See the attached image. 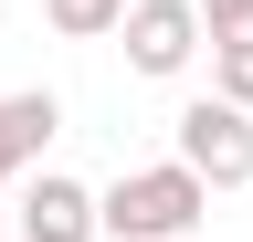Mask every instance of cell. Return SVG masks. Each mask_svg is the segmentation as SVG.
Here are the masks:
<instances>
[{
  "label": "cell",
  "mask_w": 253,
  "mask_h": 242,
  "mask_svg": "<svg viewBox=\"0 0 253 242\" xmlns=\"http://www.w3.org/2000/svg\"><path fill=\"white\" fill-rule=\"evenodd\" d=\"M201 221H211V179L179 169V158H148L116 190H95V232L106 242H190Z\"/></svg>",
  "instance_id": "obj_1"
},
{
  "label": "cell",
  "mask_w": 253,
  "mask_h": 242,
  "mask_svg": "<svg viewBox=\"0 0 253 242\" xmlns=\"http://www.w3.org/2000/svg\"><path fill=\"white\" fill-rule=\"evenodd\" d=\"M169 158L179 169H201L211 190H253V116L232 105V95H190L179 116H169Z\"/></svg>",
  "instance_id": "obj_2"
},
{
  "label": "cell",
  "mask_w": 253,
  "mask_h": 242,
  "mask_svg": "<svg viewBox=\"0 0 253 242\" xmlns=\"http://www.w3.org/2000/svg\"><path fill=\"white\" fill-rule=\"evenodd\" d=\"M116 32H126V74H148V84H179V74H190V53L211 42L190 0H126Z\"/></svg>",
  "instance_id": "obj_3"
},
{
  "label": "cell",
  "mask_w": 253,
  "mask_h": 242,
  "mask_svg": "<svg viewBox=\"0 0 253 242\" xmlns=\"http://www.w3.org/2000/svg\"><path fill=\"white\" fill-rule=\"evenodd\" d=\"M11 232H21V242H106V232H95V190L63 179V169H32V179H21Z\"/></svg>",
  "instance_id": "obj_4"
},
{
  "label": "cell",
  "mask_w": 253,
  "mask_h": 242,
  "mask_svg": "<svg viewBox=\"0 0 253 242\" xmlns=\"http://www.w3.org/2000/svg\"><path fill=\"white\" fill-rule=\"evenodd\" d=\"M53 137H63V95H53V84H21V95H0V190L42 169V147H53Z\"/></svg>",
  "instance_id": "obj_5"
},
{
  "label": "cell",
  "mask_w": 253,
  "mask_h": 242,
  "mask_svg": "<svg viewBox=\"0 0 253 242\" xmlns=\"http://www.w3.org/2000/svg\"><path fill=\"white\" fill-rule=\"evenodd\" d=\"M42 21H53L63 42H106L116 21H126V0H42Z\"/></svg>",
  "instance_id": "obj_6"
},
{
  "label": "cell",
  "mask_w": 253,
  "mask_h": 242,
  "mask_svg": "<svg viewBox=\"0 0 253 242\" xmlns=\"http://www.w3.org/2000/svg\"><path fill=\"white\" fill-rule=\"evenodd\" d=\"M211 95H232L253 116V42H211Z\"/></svg>",
  "instance_id": "obj_7"
},
{
  "label": "cell",
  "mask_w": 253,
  "mask_h": 242,
  "mask_svg": "<svg viewBox=\"0 0 253 242\" xmlns=\"http://www.w3.org/2000/svg\"><path fill=\"white\" fill-rule=\"evenodd\" d=\"M211 42H253V0H190Z\"/></svg>",
  "instance_id": "obj_8"
},
{
  "label": "cell",
  "mask_w": 253,
  "mask_h": 242,
  "mask_svg": "<svg viewBox=\"0 0 253 242\" xmlns=\"http://www.w3.org/2000/svg\"><path fill=\"white\" fill-rule=\"evenodd\" d=\"M0 21H11V0H0Z\"/></svg>",
  "instance_id": "obj_9"
}]
</instances>
